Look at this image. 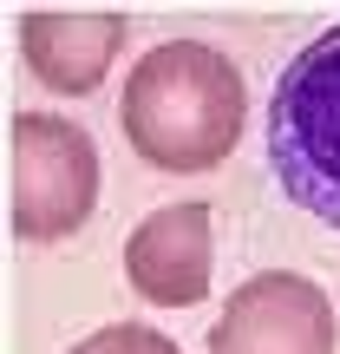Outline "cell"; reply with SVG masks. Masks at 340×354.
<instances>
[{
	"instance_id": "6da1fadb",
	"label": "cell",
	"mask_w": 340,
	"mask_h": 354,
	"mask_svg": "<svg viewBox=\"0 0 340 354\" xmlns=\"http://www.w3.org/2000/svg\"><path fill=\"white\" fill-rule=\"evenodd\" d=\"M118 118L151 171H216L242 145L249 86L229 53L203 39H164L144 59H131Z\"/></svg>"
},
{
	"instance_id": "7a4b0ae2",
	"label": "cell",
	"mask_w": 340,
	"mask_h": 354,
	"mask_svg": "<svg viewBox=\"0 0 340 354\" xmlns=\"http://www.w3.org/2000/svg\"><path fill=\"white\" fill-rule=\"evenodd\" d=\"M268 165L308 216L340 230V26L314 33L275 79Z\"/></svg>"
},
{
	"instance_id": "8992f818",
	"label": "cell",
	"mask_w": 340,
	"mask_h": 354,
	"mask_svg": "<svg viewBox=\"0 0 340 354\" xmlns=\"http://www.w3.org/2000/svg\"><path fill=\"white\" fill-rule=\"evenodd\" d=\"M131 39L125 13H20L26 73L59 99H86L112 79L118 53Z\"/></svg>"
},
{
	"instance_id": "3957f363",
	"label": "cell",
	"mask_w": 340,
	"mask_h": 354,
	"mask_svg": "<svg viewBox=\"0 0 340 354\" xmlns=\"http://www.w3.org/2000/svg\"><path fill=\"white\" fill-rule=\"evenodd\" d=\"M99 210V145L66 112H13L7 223L20 243H59Z\"/></svg>"
},
{
	"instance_id": "5b68a950",
	"label": "cell",
	"mask_w": 340,
	"mask_h": 354,
	"mask_svg": "<svg viewBox=\"0 0 340 354\" xmlns=\"http://www.w3.org/2000/svg\"><path fill=\"white\" fill-rule=\"evenodd\" d=\"M125 282L151 308H197L216 282L210 203H164L125 236Z\"/></svg>"
},
{
	"instance_id": "277c9868",
	"label": "cell",
	"mask_w": 340,
	"mask_h": 354,
	"mask_svg": "<svg viewBox=\"0 0 340 354\" xmlns=\"http://www.w3.org/2000/svg\"><path fill=\"white\" fill-rule=\"evenodd\" d=\"M210 354H340V322L321 282L294 269H262L223 295L210 322Z\"/></svg>"
},
{
	"instance_id": "52a82bcc",
	"label": "cell",
	"mask_w": 340,
	"mask_h": 354,
	"mask_svg": "<svg viewBox=\"0 0 340 354\" xmlns=\"http://www.w3.org/2000/svg\"><path fill=\"white\" fill-rule=\"evenodd\" d=\"M66 354H183V348L164 328H151V322H105V328H92L86 342H72Z\"/></svg>"
}]
</instances>
